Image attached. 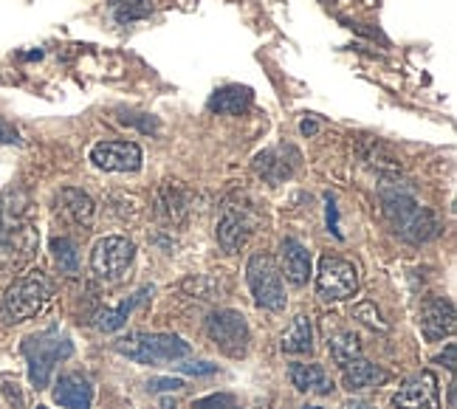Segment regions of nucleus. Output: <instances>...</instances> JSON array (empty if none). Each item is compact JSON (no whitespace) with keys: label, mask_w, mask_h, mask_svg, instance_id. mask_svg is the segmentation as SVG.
<instances>
[{"label":"nucleus","mask_w":457,"mask_h":409,"mask_svg":"<svg viewBox=\"0 0 457 409\" xmlns=\"http://www.w3.org/2000/svg\"><path fill=\"white\" fill-rule=\"evenodd\" d=\"M381 204H384V215L390 221L393 232L401 235L410 243H427L437 235V221L429 209L418 206L415 198H410L407 192L398 189H386L381 192Z\"/></svg>","instance_id":"f257e3e1"},{"label":"nucleus","mask_w":457,"mask_h":409,"mask_svg":"<svg viewBox=\"0 0 457 409\" xmlns=\"http://www.w3.org/2000/svg\"><path fill=\"white\" fill-rule=\"evenodd\" d=\"M113 350L136 364H164L189 355V345L175 333H145L136 330L113 342Z\"/></svg>","instance_id":"f03ea898"},{"label":"nucleus","mask_w":457,"mask_h":409,"mask_svg":"<svg viewBox=\"0 0 457 409\" xmlns=\"http://www.w3.org/2000/svg\"><path fill=\"white\" fill-rule=\"evenodd\" d=\"M54 294V286L43 271H29L26 277L14 280L12 288L6 291L4 302H0V319L6 325L26 322L34 313H40Z\"/></svg>","instance_id":"7ed1b4c3"},{"label":"nucleus","mask_w":457,"mask_h":409,"mask_svg":"<svg viewBox=\"0 0 457 409\" xmlns=\"http://www.w3.org/2000/svg\"><path fill=\"white\" fill-rule=\"evenodd\" d=\"M71 353H74L71 339L62 336L57 328L29 336V339L23 342V355H26V362H29V379H31V384L37 387V389L48 387L54 367L62 359H68Z\"/></svg>","instance_id":"20e7f679"},{"label":"nucleus","mask_w":457,"mask_h":409,"mask_svg":"<svg viewBox=\"0 0 457 409\" xmlns=\"http://www.w3.org/2000/svg\"><path fill=\"white\" fill-rule=\"evenodd\" d=\"M206 333H209V339L215 342V347L220 353H226L228 359H243V355L249 353L252 330H249V322H245V316L240 311L223 308V311L209 313Z\"/></svg>","instance_id":"39448f33"},{"label":"nucleus","mask_w":457,"mask_h":409,"mask_svg":"<svg viewBox=\"0 0 457 409\" xmlns=\"http://www.w3.org/2000/svg\"><path fill=\"white\" fill-rule=\"evenodd\" d=\"M245 280H249L252 296L260 308H266V311L286 308L283 274H279L277 263L269 255H252L249 265H245Z\"/></svg>","instance_id":"423d86ee"},{"label":"nucleus","mask_w":457,"mask_h":409,"mask_svg":"<svg viewBox=\"0 0 457 409\" xmlns=\"http://www.w3.org/2000/svg\"><path fill=\"white\" fill-rule=\"evenodd\" d=\"M133 257H136V246L128 238H119V235L102 238L96 240L91 252V271L104 282H119L128 274Z\"/></svg>","instance_id":"0eeeda50"},{"label":"nucleus","mask_w":457,"mask_h":409,"mask_svg":"<svg viewBox=\"0 0 457 409\" xmlns=\"http://www.w3.org/2000/svg\"><path fill=\"white\" fill-rule=\"evenodd\" d=\"M359 291V271L342 257H322L316 274V294L325 302H345Z\"/></svg>","instance_id":"6e6552de"},{"label":"nucleus","mask_w":457,"mask_h":409,"mask_svg":"<svg viewBox=\"0 0 457 409\" xmlns=\"http://www.w3.org/2000/svg\"><path fill=\"white\" fill-rule=\"evenodd\" d=\"M0 243L21 252L34 246V229L26 221V201L14 192L0 198Z\"/></svg>","instance_id":"1a4fd4ad"},{"label":"nucleus","mask_w":457,"mask_h":409,"mask_svg":"<svg viewBox=\"0 0 457 409\" xmlns=\"http://www.w3.org/2000/svg\"><path fill=\"white\" fill-rule=\"evenodd\" d=\"M254 226H257V218H254V212L249 206L228 204L223 209L220 221H218V243H220V248L226 255H235L237 248H243L245 240L252 238Z\"/></svg>","instance_id":"9d476101"},{"label":"nucleus","mask_w":457,"mask_h":409,"mask_svg":"<svg viewBox=\"0 0 457 409\" xmlns=\"http://www.w3.org/2000/svg\"><path fill=\"white\" fill-rule=\"evenodd\" d=\"M395 409H441V389H437V376L432 370H420L401 384L393 396Z\"/></svg>","instance_id":"9b49d317"},{"label":"nucleus","mask_w":457,"mask_h":409,"mask_svg":"<svg viewBox=\"0 0 457 409\" xmlns=\"http://www.w3.org/2000/svg\"><path fill=\"white\" fill-rule=\"evenodd\" d=\"M91 162L104 172H136L142 167V147L136 141H99Z\"/></svg>","instance_id":"f8f14e48"},{"label":"nucleus","mask_w":457,"mask_h":409,"mask_svg":"<svg viewBox=\"0 0 457 409\" xmlns=\"http://www.w3.org/2000/svg\"><path fill=\"white\" fill-rule=\"evenodd\" d=\"M300 162H303V155L296 147L291 145H277V147H269V150H262L257 158H254V172L260 178H266L269 184H283L288 181V178L300 170Z\"/></svg>","instance_id":"ddd939ff"},{"label":"nucleus","mask_w":457,"mask_h":409,"mask_svg":"<svg viewBox=\"0 0 457 409\" xmlns=\"http://www.w3.org/2000/svg\"><path fill=\"white\" fill-rule=\"evenodd\" d=\"M420 333H424L427 342H437L444 336L454 333V305L449 299L441 296H429L424 305H420Z\"/></svg>","instance_id":"4468645a"},{"label":"nucleus","mask_w":457,"mask_h":409,"mask_svg":"<svg viewBox=\"0 0 457 409\" xmlns=\"http://www.w3.org/2000/svg\"><path fill=\"white\" fill-rule=\"evenodd\" d=\"M54 401L65 409H91L94 387L79 372H65L54 387Z\"/></svg>","instance_id":"2eb2a0df"},{"label":"nucleus","mask_w":457,"mask_h":409,"mask_svg":"<svg viewBox=\"0 0 457 409\" xmlns=\"http://www.w3.org/2000/svg\"><path fill=\"white\" fill-rule=\"evenodd\" d=\"M279 263H283V274L291 286H305L311 280V252L300 240H283V246H279Z\"/></svg>","instance_id":"dca6fc26"},{"label":"nucleus","mask_w":457,"mask_h":409,"mask_svg":"<svg viewBox=\"0 0 457 409\" xmlns=\"http://www.w3.org/2000/svg\"><path fill=\"white\" fill-rule=\"evenodd\" d=\"M342 381H345V389L356 393V389H367V387L384 384L386 372L378 364L367 362L364 355H356V359H350V362L342 364Z\"/></svg>","instance_id":"f3484780"},{"label":"nucleus","mask_w":457,"mask_h":409,"mask_svg":"<svg viewBox=\"0 0 457 409\" xmlns=\"http://www.w3.org/2000/svg\"><path fill=\"white\" fill-rule=\"evenodd\" d=\"M252 108V88L245 85H223L209 96V111L223 116H240Z\"/></svg>","instance_id":"a211bd4d"},{"label":"nucleus","mask_w":457,"mask_h":409,"mask_svg":"<svg viewBox=\"0 0 457 409\" xmlns=\"http://www.w3.org/2000/svg\"><path fill=\"white\" fill-rule=\"evenodd\" d=\"M291 384L300 389V393H316V396H330L333 379L320 367V364H294L291 367Z\"/></svg>","instance_id":"6ab92c4d"},{"label":"nucleus","mask_w":457,"mask_h":409,"mask_svg":"<svg viewBox=\"0 0 457 409\" xmlns=\"http://www.w3.org/2000/svg\"><path fill=\"white\" fill-rule=\"evenodd\" d=\"M150 294H153V288H142V291H136L130 299L121 302L119 308H113V311H111V308L99 311V313L94 316V328L102 330V333H113V330H119L121 325L128 322V316H130L138 305H142V302H145Z\"/></svg>","instance_id":"aec40b11"},{"label":"nucleus","mask_w":457,"mask_h":409,"mask_svg":"<svg viewBox=\"0 0 457 409\" xmlns=\"http://www.w3.org/2000/svg\"><path fill=\"white\" fill-rule=\"evenodd\" d=\"M60 204H62V212L68 218H71L74 223L79 226H91L94 218H96V206L91 201V195H85L82 189L77 187H65L60 189Z\"/></svg>","instance_id":"412c9836"},{"label":"nucleus","mask_w":457,"mask_h":409,"mask_svg":"<svg viewBox=\"0 0 457 409\" xmlns=\"http://www.w3.org/2000/svg\"><path fill=\"white\" fill-rule=\"evenodd\" d=\"M283 353H291V355H305L313 350V325H311V316L300 313L294 316V322L286 328L283 333V342H279Z\"/></svg>","instance_id":"4be33fe9"},{"label":"nucleus","mask_w":457,"mask_h":409,"mask_svg":"<svg viewBox=\"0 0 457 409\" xmlns=\"http://www.w3.org/2000/svg\"><path fill=\"white\" fill-rule=\"evenodd\" d=\"M111 12L116 17V23L130 26L136 21L150 17L153 6H150V0H111Z\"/></svg>","instance_id":"5701e85b"},{"label":"nucleus","mask_w":457,"mask_h":409,"mask_svg":"<svg viewBox=\"0 0 457 409\" xmlns=\"http://www.w3.org/2000/svg\"><path fill=\"white\" fill-rule=\"evenodd\" d=\"M330 347V355H333V362H337L339 367L350 359H356V355H361V345H359V336L356 333H350V330H342L337 333L333 339L328 342Z\"/></svg>","instance_id":"b1692460"},{"label":"nucleus","mask_w":457,"mask_h":409,"mask_svg":"<svg viewBox=\"0 0 457 409\" xmlns=\"http://www.w3.org/2000/svg\"><path fill=\"white\" fill-rule=\"evenodd\" d=\"M51 252H54V260H57L62 274H77L79 271L77 243L71 238H54V240H51Z\"/></svg>","instance_id":"393cba45"},{"label":"nucleus","mask_w":457,"mask_h":409,"mask_svg":"<svg viewBox=\"0 0 457 409\" xmlns=\"http://www.w3.org/2000/svg\"><path fill=\"white\" fill-rule=\"evenodd\" d=\"M353 316H356V319H361V322H367L370 328L386 330V325L381 322V316H378V311H376L373 302H361V305H356V308H353Z\"/></svg>","instance_id":"a878e982"},{"label":"nucleus","mask_w":457,"mask_h":409,"mask_svg":"<svg viewBox=\"0 0 457 409\" xmlns=\"http://www.w3.org/2000/svg\"><path fill=\"white\" fill-rule=\"evenodd\" d=\"M192 409H235V401H232V396L220 393V396H206V398L195 401Z\"/></svg>","instance_id":"bb28decb"},{"label":"nucleus","mask_w":457,"mask_h":409,"mask_svg":"<svg viewBox=\"0 0 457 409\" xmlns=\"http://www.w3.org/2000/svg\"><path fill=\"white\" fill-rule=\"evenodd\" d=\"M218 370V364H209V362H187L179 364V372H187V376H212Z\"/></svg>","instance_id":"cd10ccee"},{"label":"nucleus","mask_w":457,"mask_h":409,"mask_svg":"<svg viewBox=\"0 0 457 409\" xmlns=\"http://www.w3.org/2000/svg\"><path fill=\"white\" fill-rule=\"evenodd\" d=\"M181 387H184V381H179V379H153L147 384L150 393H175V389H181Z\"/></svg>","instance_id":"c85d7f7f"},{"label":"nucleus","mask_w":457,"mask_h":409,"mask_svg":"<svg viewBox=\"0 0 457 409\" xmlns=\"http://www.w3.org/2000/svg\"><path fill=\"white\" fill-rule=\"evenodd\" d=\"M325 204H328V229L337 238H342V232H339V218H337V204H333L330 195H325Z\"/></svg>","instance_id":"c756f323"},{"label":"nucleus","mask_w":457,"mask_h":409,"mask_svg":"<svg viewBox=\"0 0 457 409\" xmlns=\"http://www.w3.org/2000/svg\"><path fill=\"white\" fill-rule=\"evenodd\" d=\"M21 141V133H17L9 121L0 119V145H17Z\"/></svg>","instance_id":"7c9ffc66"},{"label":"nucleus","mask_w":457,"mask_h":409,"mask_svg":"<svg viewBox=\"0 0 457 409\" xmlns=\"http://www.w3.org/2000/svg\"><path fill=\"white\" fill-rule=\"evenodd\" d=\"M437 362H441V364L446 362V367H449V370H454V345H449V347H446V355H441V359H437Z\"/></svg>","instance_id":"2f4dec72"},{"label":"nucleus","mask_w":457,"mask_h":409,"mask_svg":"<svg viewBox=\"0 0 457 409\" xmlns=\"http://www.w3.org/2000/svg\"><path fill=\"white\" fill-rule=\"evenodd\" d=\"M342 409H376V406H370V404H364V401H347Z\"/></svg>","instance_id":"473e14b6"},{"label":"nucleus","mask_w":457,"mask_h":409,"mask_svg":"<svg viewBox=\"0 0 457 409\" xmlns=\"http://www.w3.org/2000/svg\"><path fill=\"white\" fill-rule=\"evenodd\" d=\"M300 130H303L305 136H313V133H316V121H308V119H305V121L300 124Z\"/></svg>","instance_id":"72a5a7b5"},{"label":"nucleus","mask_w":457,"mask_h":409,"mask_svg":"<svg viewBox=\"0 0 457 409\" xmlns=\"http://www.w3.org/2000/svg\"><path fill=\"white\" fill-rule=\"evenodd\" d=\"M305 409H322V406H305Z\"/></svg>","instance_id":"f704fd0d"},{"label":"nucleus","mask_w":457,"mask_h":409,"mask_svg":"<svg viewBox=\"0 0 457 409\" xmlns=\"http://www.w3.org/2000/svg\"><path fill=\"white\" fill-rule=\"evenodd\" d=\"M37 409H48V406H37Z\"/></svg>","instance_id":"c9c22d12"}]
</instances>
